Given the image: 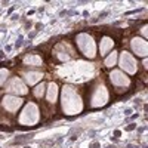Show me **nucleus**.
Wrapping results in <instances>:
<instances>
[{
	"instance_id": "f257e3e1",
	"label": "nucleus",
	"mask_w": 148,
	"mask_h": 148,
	"mask_svg": "<svg viewBox=\"0 0 148 148\" xmlns=\"http://www.w3.org/2000/svg\"><path fill=\"white\" fill-rule=\"evenodd\" d=\"M62 110L68 116L79 114L83 110V101L80 95L74 90L71 86H65L62 90Z\"/></svg>"
},
{
	"instance_id": "f03ea898",
	"label": "nucleus",
	"mask_w": 148,
	"mask_h": 148,
	"mask_svg": "<svg viewBox=\"0 0 148 148\" xmlns=\"http://www.w3.org/2000/svg\"><path fill=\"white\" fill-rule=\"evenodd\" d=\"M40 119V113H39V107L33 102H28L25 107L22 108L21 114L18 117V121L24 126H33L36 125Z\"/></svg>"
},
{
	"instance_id": "7ed1b4c3",
	"label": "nucleus",
	"mask_w": 148,
	"mask_h": 148,
	"mask_svg": "<svg viewBox=\"0 0 148 148\" xmlns=\"http://www.w3.org/2000/svg\"><path fill=\"white\" fill-rule=\"evenodd\" d=\"M76 40H77V45H79V49H80V52L84 55V56H88V58H93L96 55V45H95V40H93V37L88 33H80L77 37H76Z\"/></svg>"
},
{
	"instance_id": "20e7f679",
	"label": "nucleus",
	"mask_w": 148,
	"mask_h": 148,
	"mask_svg": "<svg viewBox=\"0 0 148 148\" xmlns=\"http://www.w3.org/2000/svg\"><path fill=\"white\" fill-rule=\"evenodd\" d=\"M6 92H9V95H27L28 88H27V84L24 83V80H21L19 77H14L8 82Z\"/></svg>"
},
{
	"instance_id": "39448f33",
	"label": "nucleus",
	"mask_w": 148,
	"mask_h": 148,
	"mask_svg": "<svg viewBox=\"0 0 148 148\" xmlns=\"http://www.w3.org/2000/svg\"><path fill=\"white\" fill-rule=\"evenodd\" d=\"M108 101V90L104 84H99L98 89L93 92V95L90 96V105L92 107H101Z\"/></svg>"
},
{
	"instance_id": "423d86ee",
	"label": "nucleus",
	"mask_w": 148,
	"mask_h": 148,
	"mask_svg": "<svg viewBox=\"0 0 148 148\" xmlns=\"http://www.w3.org/2000/svg\"><path fill=\"white\" fill-rule=\"evenodd\" d=\"M22 99L19 96H14V95H6L2 101L3 108L8 111V113H16V111L22 107Z\"/></svg>"
},
{
	"instance_id": "0eeeda50",
	"label": "nucleus",
	"mask_w": 148,
	"mask_h": 148,
	"mask_svg": "<svg viewBox=\"0 0 148 148\" xmlns=\"http://www.w3.org/2000/svg\"><path fill=\"white\" fill-rule=\"evenodd\" d=\"M120 67L125 71H127L129 74H135V73H136V68H138L136 59H135L129 52L125 51L121 53V56H120Z\"/></svg>"
},
{
	"instance_id": "6e6552de",
	"label": "nucleus",
	"mask_w": 148,
	"mask_h": 148,
	"mask_svg": "<svg viewBox=\"0 0 148 148\" xmlns=\"http://www.w3.org/2000/svg\"><path fill=\"white\" fill-rule=\"evenodd\" d=\"M110 79H111V83H113L116 88H127L130 80L126 74H123L121 71L116 70V71H111L110 73Z\"/></svg>"
},
{
	"instance_id": "1a4fd4ad",
	"label": "nucleus",
	"mask_w": 148,
	"mask_h": 148,
	"mask_svg": "<svg viewBox=\"0 0 148 148\" xmlns=\"http://www.w3.org/2000/svg\"><path fill=\"white\" fill-rule=\"evenodd\" d=\"M132 45V49H133V52L136 53L138 56L141 58H145L147 56V42L139 39V37H135V39L130 42Z\"/></svg>"
},
{
	"instance_id": "9d476101",
	"label": "nucleus",
	"mask_w": 148,
	"mask_h": 148,
	"mask_svg": "<svg viewBox=\"0 0 148 148\" xmlns=\"http://www.w3.org/2000/svg\"><path fill=\"white\" fill-rule=\"evenodd\" d=\"M55 55L58 56L59 61H67L73 56V51L68 45L61 43V45H56V47H55Z\"/></svg>"
},
{
	"instance_id": "9b49d317",
	"label": "nucleus",
	"mask_w": 148,
	"mask_h": 148,
	"mask_svg": "<svg viewBox=\"0 0 148 148\" xmlns=\"http://www.w3.org/2000/svg\"><path fill=\"white\" fill-rule=\"evenodd\" d=\"M22 77L25 80V84H36V83H39V80H42L43 73L42 71H24Z\"/></svg>"
},
{
	"instance_id": "f8f14e48",
	"label": "nucleus",
	"mask_w": 148,
	"mask_h": 148,
	"mask_svg": "<svg viewBox=\"0 0 148 148\" xmlns=\"http://www.w3.org/2000/svg\"><path fill=\"white\" fill-rule=\"evenodd\" d=\"M56 98H58V84H56L55 82H52V83L47 84L46 99H47V102L53 104V102H56Z\"/></svg>"
},
{
	"instance_id": "ddd939ff",
	"label": "nucleus",
	"mask_w": 148,
	"mask_h": 148,
	"mask_svg": "<svg viewBox=\"0 0 148 148\" xmlns=\"http://www.w3.org/2000/svg\"><path fill=\"white\" fill-rule=\"evenodd\" d=\"M22 62L25 64V65L40 67V65L43 64V59H42V56H39V55H31V53H28V55H25V56H24Z\"/></svg>"
},
{
	"instance_id": "4468645a",
	"label": "nucleus",
	"mask_w": 148,
	"mask_h": 148,
	"mask_svg": "<svg viewBox=\"0 0 148 148\" xmlns=\"http://www.w3.org/2000/svg\"><path fill=\"white\" fill-rule=\"evenodd\" d=\"M113 46H114L113 39H110V37H102L101 43H99V52H101V55H107L111 49H113Z\"/></svg>"
},
{
	"instance_id": "2eb2a0df",
	"label": "nucleus",
	"mask_w": 148,
	"mask_h": 148,
	"mask_svg": "<svg viewBox=\"0 0 148 148\" xmlns=\"http://www.w3.org/2000/svg\"><path fill=\"white\" fill-rule=\"evenodd\" d=\"M116 62H117V52H111L107 56L104 64H105V67H113V65H116Z\"/></svg>"
},
{
	"instance_id": "dca6fc26",
	"label": "nucleus",
	"mask_w": 148,
	"mask_h": 148,
	"mask_svg": "<svg viewBox=\"0 0 148 148\" xmlns=\"http://www.w3.org/2000/svg\"><path fill=\"white\" fill-rule=\"evenodd\" d=\"M9 77V70L8 68H0V86H3Z\"/></svg>"
},
{
	"instance_id": "f3484780",
	"label": "nucleus",
	"mask_w": 148,
	"mask_h": 148,
	"mask_svg": "<svg viewBox=\"0 0 148 148\" xmlns=\"http://www.w3.org/2000/svg\"><path fill=\"white\" fill-rule=\"evenodd\" d=\"M43 95H45V83H40V84L34 89V96H36V98H42Z\"/></svg>"
},
{
	"instance_id": "a211bd4d",
	"label": "nucleus",
	"mask_w": 148,
	"mask_h": 148,
	"mask_svg": "<svg viewBox=\"0 0 148 148\" xmlns=\"http://www.w3.org/2000/svg\"><path fill=\"white\" fill-rule=\"evenodd\" d=\"M141 31H142V36H144V37H147V25H144Z\"/></svg>"
}]
</instances>
